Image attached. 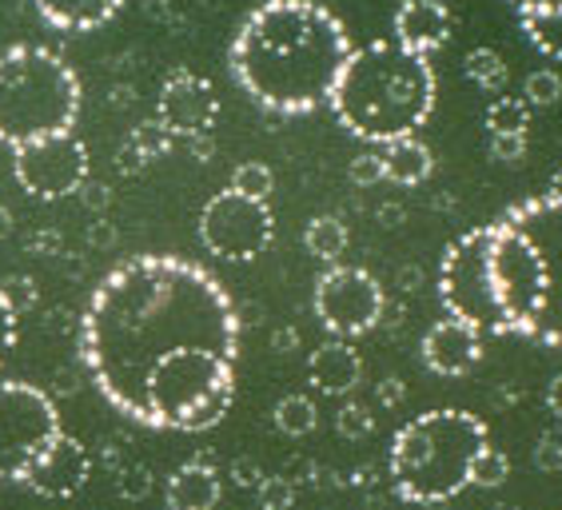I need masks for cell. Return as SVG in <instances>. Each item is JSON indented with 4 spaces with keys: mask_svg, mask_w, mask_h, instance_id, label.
<instances>
[{
    "mask_svg": "<svg viewBox=\"0 0 562 510\" xmlns=\"http://www.w3.org/2000/svg\"><path fill=\"white\" fill-rule=\"evenodd\" d=\"M188 351L239 355V311L224 283L180 256L116 263L80 319V355L97 392L140 423L156 367Z\"/></svg>",
    "mask_w": 562,
    "mask_h": 510,
    "instance_id": "cell-1",
    "label": "cell"
},
{
    "mask_svg": "<svg viewBox=\"0 0 562 510\" xmlns=\"http://www.w3.org/2000/svg\"><path fill=\"white\" fill-rule=\"evenodd\" d=\"M351 36L319 0H263L232 36L236 84L276 116H307L331 100L351 56Z\"/></svg>",
    "mask_w": 562,
    "mask_h": 510,
    "instance_id": "cell-2",
    "label": "cell"
},
{
    "mask_svg": "<svg viewBox=\"0 0 562 510\" xmlns=\"http://www.w3.org/2000/svg\"><path fill=\"white\" fill-rule=\"evenodd\" d=\"M331 112L339 128L363 144H391L415 132L435 112L431 60L391 41H371L351 48L331 92Z\"/></svg>",
    "mask_w": 562,
    "mask_h": 510,
    "instance_id": "cell-3",
    "label": "cell"
},
{
    "mask_svg": "<svg viewBox=\"0 0 562 510\" xmlns=\"http://www.w3.org/2000/svg\"><path fill=\"white\" fill-rule=\"evenodd\" d=\"M491 446L487 423L459 407L423 411L391 439V487L403 502L439 507L471 487V467Z\"/></svg>",
    "mask_w": 562,
    "mask_h": 510,
    "instance_id": "cell-4",
    "label": "cell"
},
{
    "mask_svg": "<svg viewBox=\"0 0 562 510\" xmlns=\"http://www.w3.org/2000/svg\"><path fill=\"white\" fill-rule=\"evenodd\" d=\"M80 116V77L48 48L16 44L0 53V144H24L72 132Z\"/></svg>",
    "mask_w": 562,
    "mask_h": 510,
    "instance_id": "cell-5",
    "label": "cell"
},
{
    "mask_svg": "<svg viewBox=\"0 0 562 510\" xmlns=\"http://www.w3.org/2000/svg\"><path fill=\"white\" fill-rule=\"evenodd\" d=\"M439 299L447 315L463 319L479 336H507V319L498 307L495 280H491V224L463 231L439 263Z\"/></svg>",
    "mask_w": 562,
    "mask_h": 510,
    "instance_id": "cell-6",
    "label": "cell"
},
{
    "mask_svg": "<svg viewBox=\"0 0 562 510\" xmlns=\"http://www.w3.org/2000/svg\"><path fill=\"white\" fill-rule=\"evenodd\" d=\"M60 434V411L41 387L21 379L0 383V483H24Z\"/></svg>",
    "mask_w": 562,
    "mask_h": 510,
    "instance_id": "cell-7",
    "label": "cell"
},
{
    "mask_svg": "<svg viewBox=\"0 0 562 510\" xmlns=\"http://www.w3.org/2000/svg\"><path fill=\"white\" fill-rule=\"evenodd\" d=\"M503 219L527 236L542 272V307L530 339L542 348H562V196H530L507 207Z\"/></svg>",
    "mask_w": 562,
    "mask_h": 510,
    "instance_id": "cell-8",
    "label": "cell"
},
{
    "mask_svg": "<svg viewBox=\"0 0 562 510\" xmlns=\"http://www.w3.org/2000/svg\"><path fill=\"white\" fill-rule=\"evenodd\" d=\"M491 280H495L498 307L507 319V336L530 339L542 307V272L535 248L510 219L491 224Z\"/></svg>",
    "mask_w": 562,
    "mask_h": 510,
    "instance_id": "cell-9",
    "label": "cell"
},
{
    "mask_svg": "<svg viewBox=\"0 0 562 510\" xmlns=\"http://www.w3.org/2000/svg\"><path fill=\"white\" fill-rule=\"evenodd\" d=\"M276 219L263 200L239 196L232 188L216 192L200 212V239L212 256L227 263H251L271 248Z\"/></svg>",
    "mask_w": 562,
    "mask_h": 510,
    "instance_id": "cell-10",
    "label": "cell"
},
{
    "mask_svg": "<svg viewBox=\"0 0 562 510\" xmlns=\"http://www.w3.org/2000/svg\"><path fill=\"white\" fill-rule=\"evenodd\" d=\"M315 319L331 331L336 339H359L368 336L371 327H379L387 295L379 287V280L363 268H347V263H331L319 283H315Z\"/></svg>",
    "mask_w": 562,
    "mask_h": 510,
    "instance_id": "cell-11",
    "label": "cell"
},
{
    "mask_svg": "<svg viewBox=\"0 0 562 510\" xmlns=\"http://www.w3.org/2000/svg\"><path fill=\"white\" fill-rule=\"evenodd\" d=\"M88 148L72 132L48 136V140L24 144L12 152V172L16 184L36 200H68L88 184Z\"/></svg>",
    "mask_w": 562,
    "mask_h": 510,
    "instance_id": "cell-12",
    "label": "cell"
},
{
    "mask_svg": "<svg viewBox=\"0 0 562 510\" xmlns=\"http://www.w3.org/2000/svg\"><path fill=\"white\" fill-rule=\"evenodd\" d=\"M156 120L168 128L172 140H204L220 120V97L212 80L188 72V68L172 72L156 97Z\"/></svg>",
    "mask_w": 562,
    "mask_h": 510,
    "instance_id": "cell-13",
    "label": "cell"
},
{
    "mask_svg": "<svg viewBox=\"0 0 562 510\" xmlns=\"http://www.w3.org/2000/svg\"><path fill=\"white\" fill-rule=\"evenodd\" d=\"M92 478V455L85 451L80 439L72 434H60L41 458H36V467L29 471V490L41 495V499H72L85 490V483Z\"/></svg>",
    "mask_w": 562,
    "mask_h": 510,
    "instance_id": "cell-14",
    "label": "cell"
},
{
    "mask_svg": "<svg viewBox=\"0 0 562 510\" xmlns=\"http://www.w3.org/2000/svg\"><path fill=\"white\" fill-rule=\"evenodd\" d=\"M419 355L427 371L447 375V379H459V375L479 367V359H483V336H479L471 324L447 315V319H439V324L423 336Z\"/></svg>",
    "mask_w": 562,
    "mask_h": 510,
    "instance_id": "cell-15",
    "label": "cell"
},
{
    "mask_svg": "<svg viewBox=\"0 0 562 510\" xmlns=\"http://www.w3.org/2000/svg\"><path fill=\"white\" fill-rule=\"evenodd\" d=\"M395 41L419 56H431L451 41V9L443 0H403L395 12Z\"/></svg>",
    "mask_w": 562,
    "mask_h": 510,
    "instance_id": "cell-16",
    "label": "cell"
},
{
    "mask_svg": "<svg viewBox=\"0 0 562 510\" xmlns=\"http://www.w3.org/2000/svg\"><path fill=\"white\" fill-rule=\"evenodd\" d=\"M307 379L315 392L324 395H347L356 392L363 379V359L351 348V339H327L324 348H315L307 359Z\"/></svg>",
    "mask_w": 562,
    "mask_h": 510,
    "instance_id": "cell-17",
    "label": "cell"
},
{
    "mask_svg": "<svg viewBox=\"0 0 562 510\" xmlns=\"http://www.w3.org/2000/svg\"><path fill=\"white\" fill-rule=\"evenodd\" d=\"M33 9L60 33H92L124 9V0H33Z\"/></svg>",
    "mask_w": 562,
    "mask_h": 510,
    "instance_id": "cell-18",
    "label": "cell"
},
{
    "mask_svg": "<svg viewBox=\"0 0 562 510\" xmlns=\"http://www.w3.org/2000/svg\"><path fill=\"white\" fill-rule=\"evenodd\" d=\"M164 502H168V510H216L220 475L207 463H184L168 478Z\"/></svg>",
    "mask_w": 562,
    "mask_h": 510,
    "instance_id": "cell-19",
    "label": "cell"
},
{
    "mask_svg": "<svg viewBox=\"0 0 562 510\" xmlns=\"http://www.w3.org/2000/svg\"><path fill=\"white\" fill-rule=\"evenodd\" d=\"M383 172H387L391 184L400 188H419L435 168L431 148L419 140V136H403V140L383 144Z\"/></svg>",
    "mask_w": 562,
    "mask_h": 510,
    "instance_id": "cell-20",
    "label": "cell"
},
{
    "mask_svg": "<svg viewBox=\"0 0 562 510\" xmlns=\"http://www.w3.org/2000/svg\"><path fill=\"white\" fill-rule=\"evenodd\" d=\"M347 243H351V231H347V224L339 216H315L312 224L303 228V248L324 263H339Z\"/></svg>",
    "mask_w": 562,
    "mask_h": 510,
    "instance_id": "cell-21",
    "label": "cell"
},
{
    "mask_svg": "<svg viewBox=\"0 0 562 510\" xmlns=\"http://www.w3.org/2000/svg\"><path fill=\"white\" fill-rule=\"evenodd\" d=\"M168 148H172V136H168V128H164L160 120H148V124H140V128L128 136L124 152H120V168L128 163V172H140L144 163L156 160V156H164Z\"/></svg>",
    "mask_w": 562,
    "mask_h": 510,
    "instance_id": "cell-22",
    "label": "cell"
},
{
    "mask_svg": "<svg viewBox=\"0 0 562 510\" xmlns=\"http://www.w3.org/2000/svg\"><path fill=\"white\" fill-rule=\"evenodd\" d=\"M483 124H487V136H527L530 104L522 97H495Z\"/></svg>",
    "mask_w": 562,
    "mask_h": 510,
    "instance_id": "cell-23",
    "label": "cell"
},
{
    "mask_svg": "<svg viewBox=\"0 0 562 510\" xmlns=\"http://www.w3.org/2000/svg\"><path fill=\"white\" fill-rule=\"evenodd\" d=\"M519 29L542 56L562 60V12H519Z\"/></svg>",
    "mask_w": 562,
    "mask_h": 510,
    "instance_id": "cell-24",
    "label": "cell"
},
{
    "mask_svg": "<svg viewBox=\"0 0 562 510\" xmlns=\"http://www.w3.org/2000/svg\"><path fill=\"white\" fill-rule=\"evenodd\" d=\"M271 423L280 434H292V439H303V434H312L315 423H319V411H315V403L307 395H283L276 403V411H271Z\"/></svg>",
    "mask_w": 562,
    "mask_h": 510,
    "instance_id": "cell-25",
    "label": "cell"
},
{
    "mask_svg": "<svg viewBox=\"0 0 562 510\" xmlns=\"http://www.w3.org/2000/svg\"><path fill=\"white\" fill-rule=\"evenodd\" d=\"M463 72L467 80L475 88H483V92H498V88H507V60L495 53V48H471V53L463 56Z\"/></svg>",
    "mask_w": 562,
    "mask_h": 510,
    "instance_id": "cell-26",
    "label": "cell"
},
{
    "mask_svg": "<svg viewBox=\"0 0 562 510\" xmlns=\"http://www.w3.org/2000/svg\"><path fill=\"white\" fill-rule=\"evenodd\" d=\"M232 192H239V196H251V200H263L268 204V196L276 192V175H271L268 163L260 160H248V163H239L236 172H232Z\"/></svg>",
    "mask_w": 562,
    "mask_h": 510,
    "instance_id": "cell-27",
    "label": "cell"
},
{
    "mask_svg": "<svg viewBox=\"0 0 562 510\" xmlns=\"http://www.w3.org/2000/svg\"><path fill=\"white\" fill-rule=\"evenodd\" d=\"M522 100H527L530 109H551L562 100V77L551 72V68H539V72H530L527 84H522Z\"/></svg>",
    "mask_w": 562,
    "mask_h": 510,
    "instance_id": "cell-28",
    "label": "cell"
},
{
    "mask_svg": "<svg viewBox=\"0 0 562 510\" xmlns=\"http://www.w3.org/2000/svg\"><path fill=\"white\" fill-rule=\"evenodd\" d=\"M510 475V458L495 446H487L483 455L475 458V467H471V487H483V490H495L503 487Z\"/></svg>",
    "mask_w": 562,
    "mask_h": 510,
    "instance_id": "cell-29",
    "label": "cell"
},
{
    "mask_svg": "<svg viewBox=\"0 0 562 510\" xmlns=\"http://www.w3.org/2000/svg\"><path fill=\"white\" fill-rule=\"evenodd\" d=\"M371 427H375V415H371V407H363V403H344L336 415V431L344 434V439H368Z\"/></svg>",
    "mask_w": 562,
    "mask_h": 510,
    "instance_id": "cell-30",
    "label": "cell"
},
{
    "mask_svg": "<svg viewBox=\"0 0 562 510\" xmlns=\"http://www.w3.org/2000/svg\"><path fill=\"white\" fill-rule=\"evenodd\" d=\"M347 180L356 188H375L379 180H387V172H383V156L379 152H363L351 160V168H347Z\"/></svg>",
    "mask_w": 562,
    "mask_h": 510,
    "instance_id": "cell-31",
    "label": "cell"
},
{
    "mask_svg": "<svg viewBox=\"0 0 562 510\" xmlns=\"http://www.w3.org/2000/svg\"><path fill=\"white\" fill-rule=\"evenodd\" d=\"M260 507L263 510H288L292 507V499H295V490H292V483H283L280 475L276 478H260Z\"/></svg>",
    "mask_w": 562,
    "mask_h": 510,
    "instance_id": "cell-32",
    "label": "cell"
},
{
    "mask_svg": "<svg viewBox=\"0 0 562 510\" xmlns=\"http://www.w3.org/2000/svg\"><path fill=\"white\" fill-rule=\"evenodd\" d=\"M535 463H539V471H562V431H542L539 434Z\"/></svg>",
    "mask_w": 562,
    "mask_h": 510,
    "instance_id": "cell-33",
    "label": "cell"
},
{
    "mask_svg": "<svg viewBox=\"0 0 562 510\" xmlns=\"http://www.w3.org/2000/svg\"><path fill=\"white\" fill-rule=\"evenodd\" d=\"M491 160L498 163H519L527 156V136H487Z\"/></svg>",
    "mask_w": 562,
    "mask_h": 510,
    "instance_id": "cell-34",
    "label": "cell"
},
{
    "mask_svg": "<svg viewBox=\"0 0 562 510\" xmlns=\"http://www.w3.org/2000/svg\"><path fill=\"white\" fill-rule=\"evenodd\" d=\"M0 292H4V299H9L16 311H24V307L36 304V283L29 280V275H12V280L0 283Z\"/></svg>",
    "mask_w": 562,
    "mask_h": 510,
    "instance_id": "cell-35",
    "label": "cell"
},
{
    "mask_svg": "<svg viewBox=\"0 0 562 510\" xmlns=\"http://www.w3.org/2000/svg\"><path fill=\"white\" fill-rule=\"evenodd\" d=\"M116 490L124 495V499H132V502L148 499V490H151L148 471H144V467H124V475L116 478Z\"/></svg>",
    "mask_w": 562,
    "mask_h": 510,
    "instance_id": "cell-36",
    "label": "cell"
},
{
    "mask_svg": "<svg viewBox=\"0 0 562 510\" xmlns=\"http://www.w3.org/2000/svg\"><path fill=\"white\" fill-rule=\"evenodd\" d=\"M16 307L4 299V292H0V363L9 359V351L16 348Z\"/></svg>",
    "mask_w": 562,
    "mask_h": 510,
    "instance_id": "cell-37",
    "label": "cell"
},
{
    "mask_svg": "<svg viewBox=\"0 0 562 510\" xmlns=\"http://www.w3.org/2000/svg\"><path fill=\"white\" fill-rule=\"evenodd\" d=\"M403 395H407V392H403L400 379H379V387H375L379 407H387V411H391V407H400V403H403Z\"/></svg>",
    "mask_w": 562,
    "mask_h": 510,
    "instance_id": "cell-38",
    "label": "cell"
},
{
    "mask_svg": "<svg viewBox=\"0 0 562 510\" xmlns=\"http://www.w3.org/2000/svg\"><path fill=\"white\" fill-rule=\"evenodd\" d=\"M515 12H562V0H515Z\"/></svg>",
    "mask_w": 562,
    "mask_h": 510,
    "instance_id": "cell-39",
    "label": "cell"
},
{
    "mask_svg": "<svg viewBox=\"0 0 562 510\" xmlns=\"http://www.w3.org/2000/svg\"><path fill=\"white\" fill-rule=\"evenodd\" d=\"M547 407H551L554 419H562V375H554L551 387H547Z\"/></svg>",
    "mask_w": 562,
    "mask_h": 510,
    "instance_id": "cell-40",
    "label": "cell"
},
{
    "mask_svg": "<svg viewBox=\"0 0 562 510\" xmlns=\"http://www.w3.org/2000/svg\"><path fill=\"white\" fill-rule=\"evenodd\" d=\"M276 348H288V351H292L295 348V331H280V336H276Z\"/></svg>",
    "mask_w": 562,
    "mask_h": 510,
    "instance_id": "cell-41",
    "label": "cell"
},
{
    "mask_svg": "<svg viewBox=\"0 0 562 510\" xmlns=\"http://www.w3.org/2000/svg\"><path fill=\"white\" fill-rule=\"evenodd\" d=\"M551 196H562V168L554 172V180H551Z\"/></svg>",
    "mask_w": 562,
    "mask_h": 510,
    "instance_id": "cell-42",
    "label": "cell"
},
{
    "mask_svg": "<svg viewBox=\"0 0 562 510\" xmlns=\"http://www.w3.org/2000/svg\"><path fill=\"white\" fill-rule=\"evenodd\" d=\"M443 4H451V0H443Z\"/></svg>",
    "mask_w": 562,
    "mask_h": 510,
    "instance_id": "cell-43",
    "label": "cell"
},
{
    "mask_svg": "<svg viewBox=\"0 0 562 510\" xmlns=\"http://www.w3.org/2000/svg\"><path fill=\"white\" fill-rule=\"evenodd\" d=\"M510 4H515V0H510Z\"/></svg>",
    "mask_w": 562,
    "mask_h": 510,
    "instance_id": "cell-44",
    "label": "cell"
}]
</instances>
